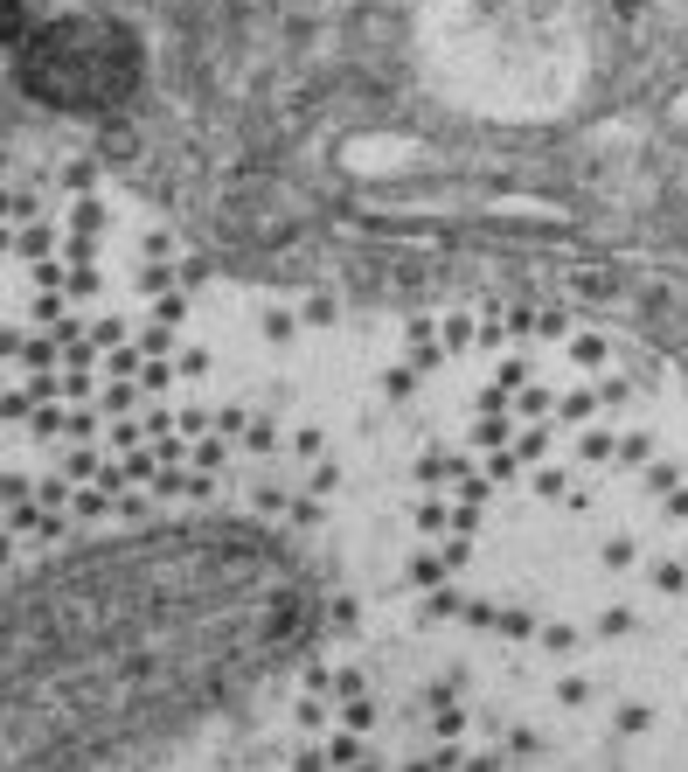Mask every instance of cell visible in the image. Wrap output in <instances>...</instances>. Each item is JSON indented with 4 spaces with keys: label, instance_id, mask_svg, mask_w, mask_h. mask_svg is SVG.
I'll return each mask as SVG.
<instances>
[{
    "label": "cell",
    "instance_id": "cell-1",
    "mask_svg": "<svg viewBox=\"0 0 688 772\" xmlns=\"http://www.w3.org/2000/svg\"><path fill=\"white\" fill-rule=\"evenodd\" d=\"M327 564L348 626L522 752L688 772V362L661 341L550 300L404 320Z\"/></svg>",
    "mask_w": 688,
    "mask_h": 772
},
{
    "label": "cell",
    "instance_id": "cell-2",
    "mask_svg": "<svg viewBox=\"0 0 688 772\" xmlns=\"http://www.w3.org/2000/svg\"><path fill=\"white\" fill-rule=\"evenodd\" d=\"M7 564L244 529L327 557L383 355L202 258L91 160L7 174Z\"/></svg>",
    "mask_w": 688,
    "mask_h": 772
}]
</instances>
